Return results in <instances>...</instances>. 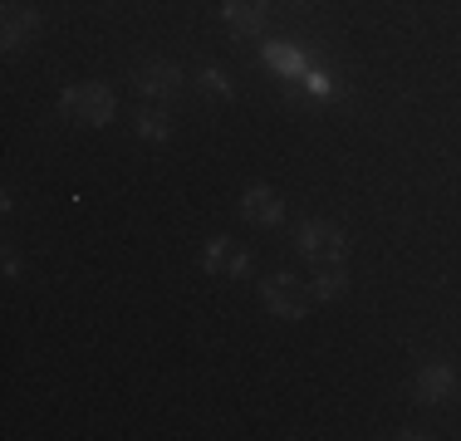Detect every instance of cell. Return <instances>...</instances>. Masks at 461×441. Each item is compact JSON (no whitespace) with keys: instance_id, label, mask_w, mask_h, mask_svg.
<instances>
[{"instance_id":"1","label":"cell","mask_w":461,"mask_h":441,"mask_svg":"<svg viewBox=\"0 0 461 441\" xmlns=\"http://www.w3.org/2000/svg\"><path fill=\"white\" fill-rule=\"evenodd\" d=\"M294 246H300V256L314 260V265H344L348 260V230L334 226V220H304Z\"/></svg>"},{"instance_id":"2","label":"cell","mask_w":461,"mask_h":441,"mask_svg":"<svg viewBox=\"0 0 461 441\" xmlns=\"http://www.w3.org/2000/svg\"><path fill=\"white\" fill-rule=\"evenodd\" d=\"M59 108L84 128H104L108 118H113V94H108L104 84H74L59 94Z\"/></svg>"},{"instance_id":"3","label":"cell","mask_w":461,"mask_h":441,"mask_svg":"<svg viewBox=\"0 0 461 441\" xmlns=\"http://www.w3.org/2000/svg\"><path fill=\"white\" fill-rule=\"evenodd\" d=\"M260 300H266V309L276 319H304L310 314V294H304V284L294 280V274H285V270L260 284Z\"/></svg>"},{"instance_id":"4","label":"cell","mask_w":461,"mask_h":441,"mask_svg":"<svg viewBox=\"0 0 461 441\" xmlns=\"http://www.w3.org/2000/svg\"><path fill=\"white\" fill-rule=\"evenodd\" d=\"M240 216L250 220V226H280L285 220V202L276 186H246V196H240Z\"/></svg>"},{"instance_id":"5","label":"cell","mask_w":461,"mask_h":441,"mask_svg":"<svg viewBox=\"0 0 461 441\" xmlns=\"http://www.w3.org/2000/svg\"><path fill=\"white\" fill-rule=\"evenodd\" d=\"M35 35H40V10L35 5H5V25H0V44H5V54L25 50Z\"/></svg>"},{"instance_id":"6","label":"cell","mask_w":461,"mask_h":441,"mask_svg":"<svg viewBox=\"0 0 461 441\" xmlns=\"http://www.w3.org/2000/svg\"><path fill=\"white\" fill-rule=\"evenodd\" d=\"M133 84H138V94H148V98H172L182 88V69L167 59H152L133 74Z\"/></svg>"},{"instance_id":"7","label":"cell","mask_w":461,"mask_h":441,"mask_svg":"<svg viewBox=\"0 0 461 441\" xmlns=\"http://www.w3.org/2000/svg\"><path fill=\"white\" fill-rule=\"evenodd\" d=\"M221 20L240 40H250L266 30V0H221Z\"/></svg>"},{"instance_id":"8","label":"cell","mask_w":461,"mask_h":441,"mask_svg":"<svg viewBox=\"0 0 461 441\" xmlns=\"http://www.w3.org/2000/svg\"><path fill=\"white\" fill-rule=\"evenodd\" d=\"M412 388H417V402H447L456 392V368L452 363H427Z\"/></svg>"},{"instance_id":"9","label":"cell","mask_w":461,"mask_h":441,"mask_svg":"<svg viewBox=\"0 0 461 441\" xmlns=\"http://www.w3.org/2000/svg\"><path fill=\"white\" fill-rule=\"evenodd\" d=\"M339 294H348V270L344 265H320V274H314V300H339Z\"/></svg>"},{"instance_id":"10","label":"cell","mask_w":461,"mask_h":441,"mask_svg":"<svg viewBox=\"0 0 461 441\" xmlns=\"http://www.w3.org/2000/svg\"><path fill=\"white\" fill-rule=\"evenodd\" d=\"M138 138L142 142H167L172 138V118L167 113H142L138 118Z\"/></svg>"},{"instance_id":"11","label":"cell","mask_w":461,"mask_h":441,"mask_svg":"<svg viewBox=\"0 0 461 441\" xmlns=\"http://www.w3.org/2000/svg\"><path fill=\"white\" fill-rule=\"evenodd\" d=\"M230 250H236V246H226V236H216L212 246L202 250V265H206L212 274H226V260H230Z\"/></svg>"},{"instance_id":"12","label":"cell","mask_w":461,"mask_h":441,"mask_svg":"<svg viewBox=\"0 0 461 441\" xmlns=\"http://www.w3.org/2000/svg\"><path fill=\"white\" fill-rule=\"evenodd\" d=\"M202 88H206V94H221V98L236 94V88H230V79H226L221 69H202Z\"/></svg>"},{"instance_id":"13","label":"cell","mask_w":461,"mask_h":441,"mask_svg":"<svg viewBox=\"0 0 461 441\" xmlns=\"http://www.w3.org/2000/svg\"><path fill=\"white\" fill-rule=\"evenodd\" d=\"M226 274H230V280H246V274H250V256H246V250H230Z\"/></svg>"},{"instance_id":"14","label":"cell","mask_w":461,"mask_h":441,"mask_svg":"<svg viewBox=\"0 0 461 441\" xmlns=\"http://www.w3.org/2000/svg\"><path fill=\"white\" fill-rule=\"evenodd\" d=\"M294 5H304V0H294Z\"/></svg>"}]
</instances>
